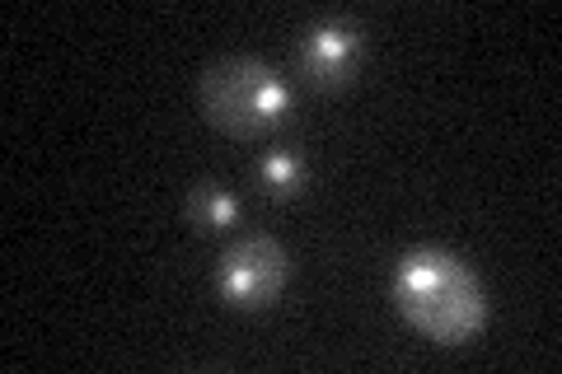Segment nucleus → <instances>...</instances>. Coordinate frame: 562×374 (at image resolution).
<instances>
[{
    "instance_id": "20e7f679",
    "label": "nucleus",
    "mask_w": 562,
    "mask_h": 374,
    "mask_svg": "<svg viewBox=\"0 0 562 374\" xmlns=\"http://www.w3.org/2000/svg\"><path fill=\"white\" fill-rule=\"evenodd\" d=\"M351 61H361V24L347 14H324L301 38V70L314 84H342Z\"/></svg>"
},
{
    "instance_id": "39448f33",
    "label": "nucleus",
    "mask_w": 562,
    "mask_h": 374,
    "mask_svg": "<svg viewBox=\"0 0 562 374\" xmlns=\"http://www.w3.org/2000/svg\"><path fill=\"white\" fill-rule=\"evenodd\" d=\"M188 216L202 235H225V229L239 225V197L221 183H198L188 197Z\"/></svg>"
},
{
    "instance_id": "f257e3e1",
    "label": "nucleus",
    "mask_w": 562,
    "mask_h": 374,
    "mask_svg": "<svg viewBox=\"0 0 562 374\" xmlns=\"http://www.w3.org/2000/svg\"><path fill=\"white\" fill-rule=\"evenodd\" d=\"M390 295H394V309L422 337H431L441 347H469L487 328V299L479 276L450 248H431V243L408 248L394 262Z\"/></svg>"
},
{
    "instance_id": "f03ea898",
    "label": "nucleus",
    "mask_w": 562,
    "mask_h": 374,
    "mask_svg": "<svg viewBox=\"0 0 562 374\" xmlns=\"http://www.w3.org/2000/svg\"><path fill=\"white\" fill-rule=\"evenodd\" d=\"M202 113L231 136H258L272 132L291 117L295 89L277 66L258 57H225L202 70Z\"/></svg>"
},
{
    "instance_id": "7ed1b4c3",
    "label": "nucleus",
    "mask_w": 562,
    "mask_h": 374,
    "mask_svg": "<svg viewBox=\"0 0 562 374\" xmlns=\"http://www.w3.org/2000/svg\"><path fill=\"white\" fill-rule=\"evenodd\" d=\"M291 281V253L272 235H244L216 262V295L231 309H268Z\"/></svg>"
},
{
    "instance_id": "423d86ee",
    "label": "nucleus",
    "mask_w": 562,
    "mask_h": 374,
    "mask_svg": "<svg viewBox=\"0 0 562 374\" xmlns=\"http://www.w3.org/2000/svg\"><path fill=\"white\" fill-rule=\"evenodd\" d=\"M258 178H262V188H268V197H295V192L305 188V159L301 150H291V146H277L262 155V165H258Z\"/></svg>"
}]
</instances>
